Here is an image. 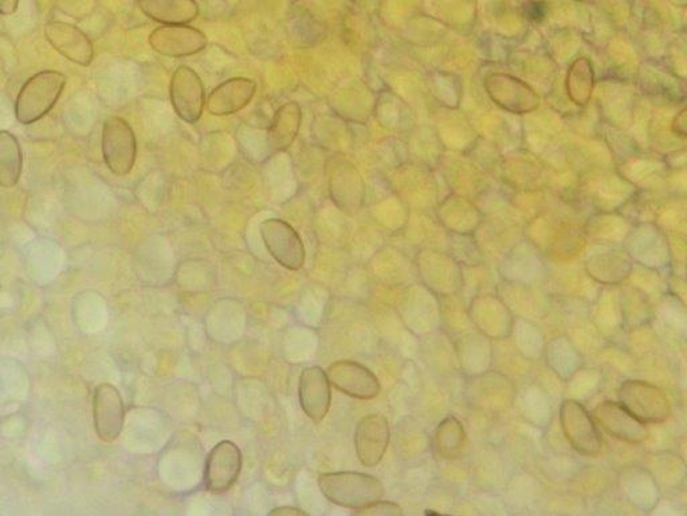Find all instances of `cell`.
I'll return each mask as SVG.
<instances>
[{
	"label": "cell",
	"instance_id": "cell-34",
	"mask_svg": "<svg viewBox=\"0 0 687 516\" xmlns=\"http://www.w3.org/2000/svg\"><path fill=\"white\" fill-rule=\"evenodd\" d=\"M466 430L457 417L447 416L437 425L434 436L435 451L442 459L455 460L464 452Z\"/></svg>",
	"mask_w": 687,
	"mask_h": 516
},
{
	"label": "cell",
	"instance_id": "cell-12",
	"mask_svg": "<svg viewBox=\"0 0 687 516\" xmlns=\"http://www.w3.org/2000/svg\"><path fill=\"white\" fill-rule=\"evenodd\" d=\"M148 42L160 56L181 58L196 56L204 51L207 36L188 24H162L151 33Z\"/></svg>",
	"mask_w": 687,
	"mask_h": 516
},
{
	"label": "cell",
	"instance_id": "cell-8",
	"mask_svg": "<svg viewBox=\"0 0 687 516\" xmlns=\"http://www.w3.org/2000/svg\"><path fill=\"white\" fill-rule=\"evenodd\" d=\"M466 307L474 329L483 332L492 342L508 341L512 336L514 314L497 294L483 293L473 296Z\"/></svg>",
	"mask_w": 687,
	"mask_h": 516
},
{
	"label": "cell",
	"instance_id": "cell-30",
	"mask_svg": "<svg viewBox=\"0 0 687 516\" xmlns=\"http://www.w3.org/2000/svg\"><path fill=\"white\" fill-rule=\"evenodd\" d=\"M586 272L595 283L617 287L629 281L632 264L628 254L623 252H606L588 259Z\"/></svg>",
	"mask_w": 687,
	"mask_h": 516
},
{
	"label": "cell",
	"instance_id": "cell-32",
	"mask_svg": "<svg viewBox=\"0 0 687 516\" xmlns=\"http://www.w3.org/2000/svg\"><path fill=\"white\" fill-rule=\"evenodd\" d=\"M513 348L525 361H541L544 358L546 338L536 321L516 317L512 336Z\"/></svg>",
	"mask_w": 687,
	"mask_h": 516
},
{
	"label": "cell",
	"instance_id": "cell-10",
	"mask_svg": "<svg viewBox=\"0 0 687 516\" xmlns=\"http://www.w3.org/2000/svg\"><path fill=\"white\" fill-rule=\"evenodd\" d=\"M206 90L202 78L188 66H180L174 72L169 83V99L174 111L188 124H196L206 108Z\"/></svg>",
	"mask_w": 687,
	"mask_h": 516
},
{
	"label": "cell",
	"instance_id": "cell-1",
	"mask_svg": "<svg viewBox=\"0 0 687 516\" xmlns=\"http://www.w3.org/2000/svg\"><path fill=\"white\" fill-rule=\"evenodd\" d=\"M321 493L334 505L362 509L381 501L385 485L374 476L361 472H331L319 479Z\"/></svg>",
	"mask_w": 687,
	"mask_h": 516
},
{
	"label": "cell",
	"instance_id": "cell-11",
	"mask_svg": "<svg viewBox=\"0 0 687 516\" xmlns=\"http://www.w3.org/2000/svg\"><path fill=\"white\" fill-rule=\"evenodd\" d=\"M592 416L603 432L625 444L641 446L649 439L647 425L632 416L619 400H601L596 405Z\"/></svg>",
	"mask_w": 687,
	"mask_h": 516
},
{
	"label": "cell",
	"instance_id": "cell-21",
	"mask_svg": "<svg viewBox=\"0 0 687 516\" xmlns=\"http://www.w3.org/2000/svg\"><path fill=\"white\" fill-rule=\"evenodd\" d=\"M298 398L306 415L314 424L324 420L331 408V382L324 369L310 366L302 370Z\"/></svg>",
	"mask_w": 687,
	"mask_h": 516
},
{
	"label": "cell",
	"instance_id": "cell-42",
	"mask_svg": "<svg viewBox=\"0 0 687 516\" xmlns=\"http://www.w3.org/2000/svg\"><path fill=\"white\" fill-rule=\"evenodd\" d=\"M685 114H686V111L680 112L679 117L676 118V120H674V124H673L674 131H676L677 133H679V135H683V136L686 135Z\"/></svg>",
	"mask_w": 687,
	"mask_h": 516
},
{
	"label": "cell",
	"instance_id": "cell-29",
	"mask_svg": "<svg viewBox=\"0 0 687 516\" xmlns=\"http://www.w3.org/2000/svg\"><path fill=\"white\" fill-rule=\"evenodd\" d=\"M525 421L536 428L549 427L553 416V405L550 394L539 384H529L517 388L513 405Z\"/></svg>",
	"mask_w": 687,
	"mask_h": 516
},
{
	"label": "cell",
	"instance_id": "cell-5",
	"mask_svg": "<svg viewBox=\"0 0 687 516\" xmlns=\"http://www.w3.org/2000/svg\"><path fill=\"white\" fill-rule=\"evenodd\" d=\"M517 386L512 376L489 370L483 374L469 376L466 381L465 396L472 408L486 413H500L513 405Z\"/></svg>",
	"mask_w": 687,
	"mask_h": 516
},
{
	"label": "cell",
	"instance_id": "cell-3",
	"mask_svg": "<svg viewBox=\"0 0 687 516\" xmlns=\"http://www.w3.org/2000/svg\"><path fill=\"white\" fill-rule=\"evenodd\" d=\"M558 421H561L565 440L576 453L586 458H596L603 452V436L585 404L573 398L563 399L558 409Z\"/></svg>",
	"mask_w": 687,
	"mask_h": 516
},
{
	"label": "cell",
	"instance_id": "cell-39",
	"mask_svg": "<svg viewBox=\"0 0 687 516\" xmlns=\"http://www.w3.org/2000/svg\"><path fill=\"white\" fill-rule=\"evenodd\" d=\"M18 8H20V0H0V14L2 15L15 14Z\"/></svg>",
	"mask_w": 687,
	"mask_h": 516
},
{
	"label": "cell",
	"instance_id": "cell-13",
	"mask_svg": "<svg viewBox=\"0 0 687 516\" xmlns=\"http://www.w3.org/2000/svg\"><path fill=\"white\" fill-rule=\"evenodd\" d=\"M453 348L461 373L466 378L495 367V342L474 327L457 333L453 338Z\"/></svg>",
	"mask_w": 687,
	"mask_h": 516
},
{
	"label": "cell",
	"instance_id": "cell-36",
	"mask_svg": "<svg viewBox=\"0 0 687 516\" xmlns=\"http://www.w3.org/2000/svg\"><path fill=\"white\" fill-rule=\"evenodd\" d=\"M567 89L570 100L576 106H586L591 99L594 89V72L588 59L580 58L570 66L567 78Z\"/></svg>",
	"mask_w": 687,
	"mask_h": 516
},
{
	"label": "cell",
	"instance_id": "cell-18",
	"mask_svg": "<svg viewBox=\"0 0 687 516\" xmlns=\"http://www.w3.org/2000/svg\"><path fill=\"white\" fill-rule=\"evenodd\" d=\"M390 439V424L385 416L368 415L362 418L355 433L356 454L361 463L368 469L378 465L385 458Z\"/></svg>",
	"mask_w": 687,
	"mask_h": 516
},
{
	"label": "cell",
	"instance_id": "cell-37",
	"mask_svg": "<svg viewBox=\"0 0 687 516\" xmlns=\"http://www.w3.org/2000/svg\"><path fill=\"white\" fill-rule=\"evenodd\" d=\"M603 381V373L598 369H586L581 367L579 372H577L573 378H570L567 384L568 386H583L576 388V391L570 392V396L567 398H573L579 400V403H585L589 396H594L596 392L599 391V386Z\"/></svg>",
	"mask_w": 687,
	"mask_h": 516
},
{
	"label": "cell",
	"instance_id": "cell-35",
	"mask_svg": "<svg viewBox=\"0 0 687 516\" xmlns=\"http://www.w3.org/2000/svg\"><path fill=\"white\" fill-rule=\"evenodd\" d=\"M654 469H646L653 473L656 483H658L661 490L678 488L679 485H684L686 476V466L684 460H680L673 453H661L654 457Z\"/></svg>",
	"mask_w": 687,
	"mask_h": 516
},
{
	"label": "cell",
	"instance_id": "cell-41",
	"mask_svg": "<svg viewBox=\"0 0 687 516\" xmlns=\"http://www.w3.org/2000/svg\"><path fill=\"white\" fill-rule=\"evenodd\" d=\"M529 17L532 18L533 21H540L541 18L545 14L544 4L541 3H532L528 9Z\"/></svg>",
	"mask_w": 687,
	"mask_h": 516
},
{
	"label": "cell",
	"instance_id": "cell-31",
	"mask_svg": "<svg viewBox=\"0 0 687 516\" xmlns=\"http://www.w3.org/2000/svg\"><path fill=\"white\" fill-rule=\"evenodd\" d=\"M145 17L160 24H188L199 17L196 0H137Z\"/></svg>",
	"mask_w": 687,
	"mask_h": 516
},
{
	"label": "cell",
	"instance_id": "cell-16",
	"mask_svg": "<svg viewBox=\"0 0 687 516\" xmlns=\"http://www.w3.org/2000/svg\"><path fill=\"white\" fill-rule=\"evenodd\" d=\"M326 375L337 391L352 398L374 399L379 396L381 391L378 376L357 362H334L328 369Z\"/></svg>",
	"mask_w": 687,
	"mask_h": 516
},
{
	"label": "cell",
	"instance_id": "cell-19",
	"mask_svg": "<svg viewBox=\"0 0 687 516\" xmlns=\"http://www.w3.org/2000/svg\"><path fill=\"white\" fill-rule=\"evenodd\" d=\"M618 487L624 501L643 513H650L661 501L662 490L646 466H625L618 476Z\"/></svg>",
	"mask_w": 687,
	"mask_h": 516
},
{
	"label": "cell",
	"instance_id": "cell-40",
	"mask_svg": "<svg viewBox=\"0 0 687 516\" xmlns=\"http://www.w3.org/2000/svg\"><path fill=\"white\" fill-rule=\"evenodd\" d=\"M269 515H278V516H306L307 513L301 512V509L295 508V507H279L276 509H273V512H270Z\"/></svg>",
	"mask_w": 687,
	"mask_h": 516
},
{
	"label": "cell",
	"instance_id": "cell-27",
	"mask_svg": "<svg viewBox=\"0 0 687 516\" xmlns=\"http://www.w3.org/2000/svg\"><path fill=\"white\" fill-rule=\"evenodd\" d=\"M543 360L551 372L563 382H568L581 367H585V356L573 339L567 336H558L546 341Z\"/></svg>",
	"mask_w": 687,
	"mask_h": 516
},
{
	"label": "cell",
	"instance_id": "cell-25",
	"mask_svg": "<svg viewBox=\"0 0 687 516\" xmlns=\"http://www.w3.org/2000/svg\"><path fill=\"white\" fill-rule=\"evenodd\" d=\"M514 314V317L536 321L550 311V300L531 285L505 283L496 293Z\"/></svg>",
	"mask_w": 687,
	"mask_h": 516
},
{
	"label": "cell",
	"instance_id": "cell-17",
	"mask_svg": "<svg viewBox=\"0 0 687 516\" xmlns=\"http://www.w3.org/2000/svg\"><path fill=\"white\" fill-rule=\"evenodd\" d=\"M422 285L436 296L450 297L462 294L464 273L457 263L442 254L430 253L419 263Z\"/></svg>",
	"mask_w": 687,
	"mask_h": 516
},
{
	"label": "cell",
	"instance_id": "cell-6",
	"mask_svg": "<svg viewBox=\"0 0 687 516\" xmlns=\"http://www.w3.org/2000/svg\"><path fill=\"white\" fill-rule=\"evenodd\" d=\"M101 149L109 172L115 176L132 173L137 160V141L125 119L111 117L103 121Z\"/></svg>",
	"mask_w": 687,
	"mask_h": 516
},
{
	"label": "cell",
	"instance_id": "cell-22",
	"mask_svg": "<svg viewBox=\"0 0 687 516\" xmlns=\"http://www.w3.org/2000/svg\"><path fill=\"white\" fill-rule=\"evenodd\" d=\"M257 92V84L246 77H234L219 84L206 97V108L212 117H230L245 109Z\"/></svg>",
	"mask_w": 687,
	"mask_h": 516
},
{
	"label": "cell",
	"instance_id": "cell-33",
	"mask_svg": "<svg viewBox=\"0 0 687 516\" xmlns=\"http://www.w3.org/2000/svg\"><path fill=\"white\" fill-rule=\"evenodd\" d=\"M23 154L20 142L9 131H0V187L12 188L20 184Z\"/></svg>",
	"mask_w": 687,
	"mask_h": 516
},
{
	"label": "cell",
	"instance_id": "cell-24",
	"mask_svg": "<svg viewBox=\"0 0 687 516\" xmlns=\"http://www.w3.org/2000/svg\"><path fill=\"white\" fill-rule=\"evenodd\" d=\"M407 323L418 336H430L442 330L441 297L424 285L412 290L410 307L407 308Z\"/></svg>",
	"mask_w": 687,
	"mask_h": 516
},
{
	"label": "cell",
	"instance_id": "cell-26",
	"mask_svg": "<svg viewBox=\"0 0 687 516\" xmlns=\"http://www.w3.org/2000/svg\"><path fill=\"white\" fill-rule=\"evenodd\" d=\"M302 109L297 101H289L277 109L267 129V147L273 154L285 153L293 145L301 129Z\"/></svg>",
	"mask_w": 687,
	"mask_h": 516
},
{
	"label": "cell",
	"instance_id": "cell-15",
	"mask_svg": "<svg viewBox=\"0 0 687 516\" xmlns=\"http://www.w3.org/2000/svg\"><path fill=\"white\" fill-rule=\"evenodd\" d=\"M93 420L97 436L103 442H113L123 432L125 406L118 387L102 384L93 396Z\"/></svg>",
	"mask_w": 687,
	"mask_h": 516
},
{
	"label": "cell",
	"instance_id": "cell-28",
	"mask_svg": "<svg viewBox=\"0 0 687 516\" xmlns=\"http://www.w3.org/2000/svg\"><path fill=\"white\" fill-rule=\"evenodd\" d=\"M620 327L632 331L646 327L655 318L654 307L644 290L624 287L618 290Z\"/></svg>",
	"mask_w": 687,
	"mask_h": 516
},
{
	"label": "cell",
	"instance_id": "cell-7",
	"mask_svg": "<svg viewBox=\"0 0 687 516\" xmlns=\"http://www.w3.org/2000/svg\"><path fill=\"white\" fill-rule=\"evenodd\" d=\"M326 179L334 205L346 215H356L362 209L366 186L354 163L342 155L331 156L326 162Z\"/></svg>",
	"mask_w": 687,
	"mask_h": 516
},
{
	"label": "cell",
	"instance_id": "cell-20",
	"mask_svg": "<svg viewBox=\"0 0 687 516\" xmlns=\"http://www.w3.org/2000/svg\"><path fill=\"white\" fill-rule=\"evenodd\" d=\"M45 36L48 44L60 56L70 63L89 66L95 58V47L89 36L75 24L60 21L48 22L45 26Z\"/></svg>",
	"mask_w": 687,
	"mask_h": 516
},
{
	"label": "cell",
	"instance_id": "cell-2",
	"mask_svg": "<svg viewBox=\"0 0 687 516\" xmlns=\"http://www.w3.org/2000/svg\"><path fill=\"white\" fill-rule=\"evenodd\" d=\"M65 87L66 77L60 72L44 70L30 77L16 96V120L30 125L44 119L56 107Z\"/></svg>",
	"mask_w": 687,
	"mask_h": 516
},
{
	"label": "cell",
	"instance_id": "cell-14",
	"mask_svg": "<svg viewBox=\"0 0 687 516\" xmlns=\"http://www.w3.org/2000/svg\"><path fill=\"white\" fill-rule=\"evenodd\" d=\"M242 471L241 449L233 441L219 442L209 454L204 469V485L210 493H226L239 481Z\"/></svg>",
	"mask_w": 687,
	"mask_h": 516
},
{
	"label": "cell",
	"instance_id": "cell-4",
	"mask_svg": "<svg viewBox=\"0 0 687 516\" xmlns=\"http://www.w3.org/2000/svg\"><path fill=\"white\" fill-rule=\"evenodd\" d=\"M619 403L643 424H664L672 416V403L664 388L641 380L623 381Z\"/></svg>",
	"mask_w": 687,
	"mask_h": 516
},
{
	"label": "cell",
	"instance_id": "cell-23",
	"mask_svg": "<svg viewBox=\"0 0 687 516\" xmlns=\"http://www.w3.org/2000/svg\"><path fill=\"white\" fill-rule=\"evenodd\" d=\"M490 99L507 111L532 112L539 106V97L529 85L509 75H491L486 80Z\"/></svg>",
	"mask_w": 687,
	"mask_h": 516
},
{
	"label": "cell",
	"instance_id": "cell-9",
	"mask_svg": "<svg viewBox=\"0 0 687 516\" xmlns=\"http://www.w3.org/2000/svg\"><path fill=\"white\" fill-rule=\"evenodd\" d=\"M259 232L266 251L279 265L289 271L302 268L307 257L306 246L290 223L279 218H269L261 223Z\"/></svg>",
	"mask_w": 687,
	"mask_h": 516
},
{
	"label": "cell",
	"instance_id": "cell-38",
	"mask_svg": "<svg viewBox=\"0 0 687 516\" xmlns=\"http://www.w3.org/2000/svg\"><path fill=\"white\" fill-rule=\"evenodd\" d=\"M357 515H376V516H399L403 515V509L397 503L378 501L367 507L357 509Z\"/></svg>",
	"mask_w": 687,
	"mask_h": 516
}]
</instances>
